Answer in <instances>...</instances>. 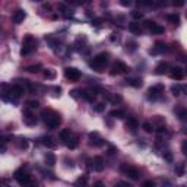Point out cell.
Wrapping results in <instances>:
<instances>
[{
  "label": "cell",
  "instance_id": "52",
  "mask_svg": "<svg viewBox=\"0 0 187 187\" xmlns=\"http://www.w3.org/2000/svg\"><path fill=\"white\" fill-rule=\"evenodd\" d=\"M154 21H145V26H146V28H148V29H149V28H151V26H152V25H154Z\"/></svg>",
  "mask_w": 187,
  "mask_h": 187
},
{
  "label": "cell",
  "instance_id": "29",
  "mask_svg": "<svg viewBox=\"0 0 187 187\" xmlns=\"http://www.w3.org/2000/svg\"><path fill=\"white\" fill-rule=\"evenodd\" d=\"M181 91H184V88H183L181 85H178V83L171 86V94H173L174 97H180V95H181Z\"/></svg>",
  "mask_w": 187,
  "mask_h": 187
},
{
  "label": "cell",
  "instance_id": "33",
  "mask_svg": "<svg viewBox=\"0 0 187 187\" xmlns=\"http://www.w3.org/2000/svg\"><path fill=\"white\" fill-rule=\"evenodd\" d=\"M41 69H43V66H41V65H32V66H28V67H26V72H29V73H38Z\"/></svg>",
  "mask_w": 187,
  "mask_h": 187
},
{
  "label": "cell",
  "instance_id": "14",
  "mask_svg": "<svg viewBox=\"0 0 187 187\" xmlns=\"http://www.w3.org/2000/svg\"><path fill=\"white\" fill-rule=\"evenodd\" d=\"M25 18H26V13H25L23 9H18V11L12 15V21H13V23H16V25L22 23L23 21H25Z\"/></svg>",
  "mask_w": 187,
  "mask_h": 187
},
{
  "label": "cell",
  "instance_id": "56",
  "mask_svg": "<svg viewBox=\"0 0 187 187\" xmlns=\"http://www.w3.org/2000/svg\"><path fill=\"white\" fill-rule=\"evenodd\" d=\"M66 3H73V5H79V2H76V0H66Z\"/></svg>",
  "mask_w": 187,
  "mask_h": 187
},
{
  "label": "cell",
  "instance_id": "5",
  "mask_svg": "<svg viewBox=\"0 0 187 187\" xmlns=\"http://www.w3.org/2000/svg\"><path fill=\"white\" fill-rule=\"evenodd\" d=\"M121 173L123 174H126V176L129 177L130 180H139V177H140V173H139V170L137 168H134L132 165H127V164H123L120 167Z\"/></svg>",
  "mask_w": 187,
  "mask_h": 187
},
{
  "label": "cell",
  "instance_id": "19",
  "mask_svg": "<svg viewBox=\"0 0 187 187\" xmlns=\"http://www.w3.org/2000/svg\"><path fill=\"white\" fill-rule=\"evenodd\" d=\"M124 82H126V85L133 86V88H140V86H142V83H143L140 77H127Z\"/></svg>",
  "mask_w": 187,
  "mask_h": 187
},
{
  "label": "cell",
  "instance_id": "32",
  "mask_svg": "<svg viewBox=\"0 0 187 187\" xmlns=\"http://www.w3.org/2000/svg\"><path fill=\"white\" fill-rule=\"evenodd\" d=\"M70 134H72V133H70V129H63V130L60 132V134H59V136H60V139H62L63 142H66L67 139L70 137Z\"/></svg>",
  "mask_w": 187,
  "mask_h": 187
},
{
  "label": "cell",
  "instance_id": "2",
  "mask_svg": "<svg viewBox=\"0 0 187 187\" xmlns=\"http://www.w3.org/2000/svg\"><path fill=\"white\" fill-rule=\"evenodd\" d=\"M35 50H37V40L31 34L25 35L22 41V48H21V56H29Z\"/></svg>",
  "mask_w": 187,
  "mask_h": 187
},
{
  "label": "cell",
  "instance_id": "51",
  "mask_svg": "<svg viewBox=\"0 0 187 187\" xmlns=\"http://www.w3.org/2000/svg\"><path fill=\"white\" fill-rule=\"evenodd\" d=\"M181 152H183L184 155L187 154V140H184V142H183V145H181Z\"/></svg>",
  "mask_w": 187,
  "mask_h": 187
},
{
  "label": "cell",
  "instance_id": "37",
  "mask_svg": "<svg viewBox=\"0 0 187 187\" xmlns=\"http://www.w3.org/2000/svg\"><path fill=\"white\" fill-rule=\"evenodd\" d=\"M28 145H29V143H28V140H26L25 137L18 139V148H19V149H26V148H28Z\"/></svg>",
  "mask_w": 187,
  "mask_h": 187
},
{
  "label": "cell",
  "instance_id": "46",
  "mask_svg": "<svg viewBox=\"0 0 187 187\" xmlns=\"http://www.w3.org/2000/svg\"><path fill=\"white\" fill-rule=\"evenodd\" d=\"M132 18H133V19H142L143 13H142V12H139V11H133L132 12Z\"/></svg>",
  "mask_w": 187,
  "mask_h": 187
},
{
  "label": "cell",
  "instance_id": "10",
  "mask_svg": "<svg viewBox=\"0 0 187 187\" xmlns=\"http://www.w3.org/2000/svg\"><path fill=\"white\" fill-rule=\"evenodd\" d=\"M97 89L95 88H89V89H83V91H80V97L82 98H85L88 102H94L95 98H97Z\"/></svg>",
  "mask_w": 187,
  "mask_h": 187
},
{
  "label": "cell",
  "instance_id": "8",
  "mask_svg": "<svg viewBox=\"0 0 187 187\" xmlns=\"http://www.w3.org/2000/svg\"><path fill=\"white\" fill-rule=\"evenodd\" d=\"M65 76L70 82H77L80 79V72L77 70L76 67H66L65 69Z\"/></svg>",
  "mask_w": 187,
  "mask_h": 187
},
{
  "label": "cell",
  "instance_id": "24",
  "mask_svg": "<svg viewBox=\"0 0 187 187\" xmlns=\"http://www.w3.org/2000/svg\"><path fill=\"white\" fill-rule=\"evenodd\" d=\"M59 11H62V13H63V16L65 18H72L73 16V12H72V9H69L67 6H65V5H59Z\"/></svg>",
  "mask_w": 187,
  "mask_h": 187
},
{
  "label": "cell",
  "instance_id": "54",
  "mask_svg": "<svg viewBox=\"0 0 187 187\" xmlns=\"http://www.w3.org/2000/svg\"><path fill=\"white\" fill-rule=\"evenodd\" d=\"M117 152H119V149H117V148H114V146H111L110 148V154H117Z\"/></svg>",
  "mask_w": 187,
  "mask_h": 187
},
{
  "label": "cell",
  "instance_id": "41",
  "mask_svg": "<svg viewBox=\"0 0 187 187\" xmlns=\"http://www.w3.org/2000/svg\"><path fill=\"white\" fill-rule=\"evenodd\" d=\"M155 123L158 124V127H165V119L161 116H155Z\"/></svg>",
  "mask_w": 187,
  "mask_h": 187
},
{
  "label": "cell",
  "instance_id": "15",
  "mask_svg": "<svg viewBox=\"0 0 187 187\" xmlns=\"http://www.w3.org/2000/svg\"><path fill=\"white\" fill-rule=\"evenodd\" d=\"M165 51H168L167 44L162 43V41H156V43H155V47L149 53H151V54H161V53H165Z\"/></svg>",
  "mask_w": 187,
  "mask_h": 187
},
{
  "label": "cell",
  "instance_id": "12",
  "mask_svg": "<svg viewBox=\"0 0 187 187\" xmlns=\"http://www.w3.org/2000/svg\"><path fill=\"white\" fill-rule=\"evenodd\" d=\"M170 76L173 77V79H176V80H183L184 79V70H183V67L180 66H174L170 69Z\"/></svg>",
  "mask_w": 187,
  "mask_h": 187
},
{
  "label": "cell",
  "instance_id": "55",
  "mask_svg": "<svg viewBox=\"0 0 187 187\" xmlns=\"http://www.w3.org/2000/svg\"><path fill=\"white\" fill-rule=\"evenodd\" d=\"M54 91L57 92V95H60V92H62V88H60V86H56Z\"/></svg>",
  "mask_w": 187,
  "mask_h": 187
},
{
  "label": "cell",
  "instance_id": "7",
  "mask_svg": "<svg viewBox=\"0 0 187 187\" xmlns=\"http://www.w3.org/2000/svg\"><path fill=\"white\" fill-rule=\"evenodd\" d=\"M22 119H23V123H25L26 126H35V124H37V117H35V114L31 111L29 107H26V108L22 111Z\"/></svg>",
  "mask_w": 187,
  "mask_h": 187
},
{
  "label": "cell",
  "instance_id": "53",
  "mask_svg": "<svg viewBox=\"0 0 187 187\" xmlns=\"http://www.w3.org/2000/svg\"><path fill=\"white\" fill-rule=\"evenodd\" d=\"M92 0H79V5H91Z\"/></svg>",
  "mask_w": 187,
  "mask_h": 187
},
{
  "label": "cell",
  "instance_id": "35",
  "mask_svg": "<svg viewBox=\"0 0 187 187\" xmlns=\"http://www.w3.org/2000/svg\"><path fill=\"white\" fill-rule=\"evenodd\" d=\"M43 75H44L45 79H50V80H51V79H54L56 77V72L53 70V69H47V70H44Z\"/></svg>",
  "mask_w": 187,
  "mask_h": 187
},
{
  "label": "cell",
  "instance_id": "40",
  "mask_svg": "<svg viewBox=\"0 0 187 187\" xmlns=\"http://www.w3.org/2000/svg\"><path fill=\"white\" fill-rule=\"evenodd\" d=\"M162 158H164L167 162H170V164H171V162L174 161V158H173V154H171L170 151H165L164 154H162Z\"/></svg>",
  "mask_w": 187,
  "mask_h": 187
},
{
  "label": "cell",
  "instance_id": "26",
  "mask_svg": "<svg viewBox=\"0 0 187 187\" xmlns=\"http://www.w3.org/2000/svg\"><path fill=\"white\" fill-rule=\"evenodd\" d=\"M124 116H126V114H124V111L119 110V108L110 111V117H113V119H124Z\"/></svg>",
  "mask_w": 187,
  "mask_h": 187
},
{
  "label": "cell",
  "instance_id": "43",
  "mask_svg": "<svg viewBox=\"0 0 187 187\" xmlns=\"http://www.w3.org/2000/svg\"><path fill=\"white\" fill-rule=\"evenodd\" d=\"M26 105H28L31 110H34V108H38V107H40V102H38L37 99H31V101L26 102Z\"/></svg>",
  "mask_w": 187,
  "mask_h": 187
},
{
  "label": "cell",
  "instance_id": "3",
  "mask_svg": "<svg viewBox=\"0 0 187 187\" xmlns=\"http://www.w3.org/2000/svg\"><path fill=\"white\" fill-rule=\"evenodd\" d=\"M108 57H110L108 53H99V54H97L91 60L89 66L92 67L94 70H97V72H102V69L108 63Z\"/></svg>",
  "mask_w": 187,
  "mask_h": 187
},
{
  "label": "cell",
  "instance_id": "6",
  "mask_svg": "<svg viewBox=\"0 0 187 187\" xmlns=\"http://www.w3.org/2000/svg\"><path fill=\"white\" fill-rule=\"evenodd\" d=\"M164 94V85L162 83H158V85H154L148 89V98L149 99H158L161 95Z\"/></svg>",
  "mask_w": 187,
  "mask_h": 187
},
{
  "label": "cell",
  "instance_id": "18",
  "mask_svg": "<svg viewBox=\"0 0 187 187\" xmlns=\"http://www.w3.org/2000/svg\"><path fill=\"white\" fill-rule=\"evenodd\" d=\"M65 143L67 145L69 149H76L77 145H79V136H77V134H73V136L70 134V137H69Z\"/></svg>",
  "mask_w": 187,
  "mask_h": 187
},
{
  "label": "cell",
  "instance_id": "11",
  "mask_svg": "<svg viewBox=\"0 0 187 187\" xmlns=\"http://www.w3.org/2000/svg\"><path fill=\"white\" fill-rule=\"evenodd\" d=\"M89 145L91 146H102L104 139L101 137V134L98 132H91L89 133Z\"/></svg>",
  "mask_w": 187,
  "mask_h": 187
},
{
  "label": "cell",
  "instance_id": "21",
  "mask_svg": "<svg viewBox=\"0 0 187 187\" xmlns=\"http://www.w3.org/2000/svg\"><path fill=\"white\" fill-rule=\"evenodd\" d=\"M174 113L178 116V119H180V120H186L187 110L183 107V105H178V107H176V108H174Z\"/></svg>",
  "mask_w": 187,
  "mask_h": 187
},
{
  "label": "cell",
  "instance_id": "57",
  "mask_svg": "<svg viewBox=\"0 0 187 187\" xmlns=\"http://www.w3.org/2000/svg\"><path fill=\"white\" fill-rule=\"evenodd\" d=\"M111 41H116V34H111Z\"/></svg>",
  "mask_w": 187,
  "mask_h": 187
},
{
  "label": "cell",
  "instance_id": "50",
  "mask_svg": "<svg viewBox=\"0 0 187 187\" xmlns=\"http://www.w3.org/2000/svg\"><path fill=\"white\" fill-rule=\"evenodd\" d=\"M70 97H73V98H79V91H77V89L70 91Z\"/></svg>",
  "mask_w": 187,
  "mask_h": 187
},
{
  "label": "cell",
  "instance_id": "20",
  "mask_svg": "<svg viewBox=\"0 0 187 187\" xmlns=\"http://www.w3.org/2000/svg\"><path fill=\"white\" fill-rule=\"evenodd\" d=\"M170 67H168V63H165V62H161L158 66L155 67V75H164L167 73V70H168Z\"/></svg>",
  "mask_w": 187,
  "mask_h": 187
},
{
  "label": "cell",
  "instance_id": "39",
  "mask_svg": "<svg viewBox=\"0 0 187 187\" xmlns=\"http://www.w3.org/2000/svg\"><path fill=\"white\" fill-rule=\"evenodd\" d=\"M104 110H105V104H104V102H97V104L94 105V111H95V113H102Z\"/></svg>",
  "mask_w": 187,
  "mask_h": 187
},
{
  "label": "cell",
  "instance_id": "36",
  "mask_svg": "<svg viewBox=\"0 0 187 187\" xmlns=\"http://www.w3.org/2000/svg\"><path fill=\"white\" fill-rule=\"evenodd\" d=\"M88 184V176H80L76 180V186H86Z\"/></svg>",
  "mask_w": 187,
  "mask_h": 187
},
{
  "label": "cell",
  "instance_id": "44",
  "mask_svg": "<svg viewBox=\"0 0 187 187\" xmlns=\"http://www.w3.org/2000/svg\"><path fill=\"white\" fill-rule=\"evenodd\" d=\"M102 22H104V21H102L101 18H94V19H92V26H95V28H99V26L102 25Z\"/></svg>",
  "mask_w": 187,
  "mask_h": 187
},
{
  "label": "cell",
  "instance_id": "1",
  "mask_svg": "<svg viewBox=\"0 0 187 187\" xmlns=\"http://www.w3.org/2000/svg\"><path fill=\"white\" fill-rule=\"evenodd\" d=\"M43 120H44L45 126H47L48 129H57V127L60 126V123H62V117H60V114H57L56 111L45 110L44 113H43Z\"/></svg>",
  "mask_w": 187,
  "mask_h": 187
},
{
  "label": "cell",
  "instance_id": "47",
  "mask_svg": "<svg viewBox=\"0 0 187 187\" xmlns=\"http://www.w3.org/2000/svg\"><path fill=\"white\" fill-rule=\"evenodd\" d=\"M120 5L124 6V8H129L132 5V0H120Z\"/></svg>",
  "mask_w": 187,
  "mask_h": 187
},
{
  "label": "cell",
  "instance_id": "27",
  "mask_svg": "<svg viewBox=\"0 0 187 187\" xmlns=\"http://www.w3.org/2000/svg\"><path fill=\"white\" fill-rule=\"evenodd\" d=\"M167 21L173 25H178L180 23V15L177 13H173V15H167Z\"/></svg>",
  "mask_w": 187,
  "mask_h": 187
},
{
  "label": "cell",
  "instance_id": "30",
  "mask_svg": "<svg viewBox=\"0 0 187 187\" xmlns=\"http://www.w3.org/2000/svg\"><path fill=\"white\" fill-rule=\"evenodd\" d=\"M184 173H186V165H184V162H180V164L176 165V174L177 176H184Z\"/></svg>",
  "mask_w": 187,
  "mask_h": 187
},
{
  "label": "cell",
  "instance_id": "48",
  "mask_svg": "<svg viewBox=\"0 0 187 187\" xmlns=\"http://www.w3.org/2000/svg\"><path fill=\"white\" fill-rule=\"evenodd\" d=\"M156 5H158L159 8H165V6L168 5V2H167V0H156Z\"/></svg>",
  "mask_w": 187,
  "mask_h": 187
},
{
  "label": "cell",
  "instance_id": "38",
  "mask_svg": "<svg viewBox=\"0 0 187 187\" xmlns=\"http://www.w3.org/2000/svg\"><path fill=\"white\" fill-rule=\"evenodd\" d=\"M136 5L137 6H152L154 5V0H136Z\"/></svg>",
  "mask_w": 187,
  "mask_h": 187
},
{
  "label": "cell",
  "instance_id": "49",
  "mask_svg": "<svg viewBox=\"0 0 187 187\" xmlns=\"http://www.w3.org/2000/svg\"><path fill=\"white\" fill-rule=\"evenodd\" d=\"M143 186L145 187H155V181H152V180H146V181L143 183Z\"/></svg>",
  "mask_w": 187,
  "mask_h": 187
},
{
  "label": "cell",
  "instance_id": "23",
  "mask_svg": "<svg viewBox=\"0 0 187 187\" xmlns=\"http://www.w3.org/2000/svg\"><path fill=\"white\" fill-rule=\"evenodd\" d=\"M149 31L152 34H155V35H161V34H164L165 32V29H164V26H161V25H158V23L155 22L151 28H149Z\"/></svg>",
  "mask_w": 187,
  "mask_h": 187
},
{
  "label": "cell",
  "instance_id": "25",
  "mask_svg": "<svg viewBox=\"0 0 187 187\" xmlns=\"http://www.w3.org/2000/svg\"><path fill=\"white\" fill-rule=\"evenodd\" d=\"M107 101H110L111 104L117 105V104H120L121 101H123V98H121V95H119V94H110V97H108Z\"/></svg>",
  "mask_w": 187,
  "mask_h": 187
},
{
  "label": "cell",
  "instance_id": "16",
  "mask_svg": "<svg viewBox=\"0 0 187 187\" xmlns=\"http://www.w3.org/2000/svg\"><path fill=\"white\" fill-rule=\"evenodd\" d=\"M41 143L44 145L45 148H48V149H56L57 148V143H56V140L51 136H43L41 137Z\"/></svg>",
  "mask_w": 187,
  "mask_h": 187
},
{
  "label": "cell",
  "instance_id": "9",
  "mask_svg": "<svg viewBox=\"0 0 187 187\" xmlns=\"http://www.w3.org/2000/svg\"><path fill=\"white\" fill-rule=\"evenodd\" d=\"M126 72H129V67L126 66V63H123V62H117V63H114V65H113L110 73L113 75V76H116V75L126 73Z\"/></svg>",
  "mask_w": 187,
  "mask_h": 187
},
{
  "label": "cell",
  "instance_id": "45",
  "mask_svg": "<svg viewBox=\"0 0 187 187\" xmlns=\"http://www.w3.org/2000/svg\"><path fill=\"white\" fill-rule=\"evenodd\" d=\"M184 2L186 0H171V5L176 8H181V6H184Z\"/></svg>",
  "mask_w": 187,
  "mask_h": 187
},
{
  "label": "cell",
  "instance_id": "31",
  "mask_svg": "<svg viewBox=\"0 0 187 187\" xmlns=\"http://www.w3.org/2000/svg\"><path fill=\"white\" fill-rule=\"evenodd\" d=\"M85 43H86V38H85V37L77 38L76 43H75V47H76L77 51H82V50H83V45H85Z\"/></svg>",
  "mask_w": 187,
  "mask_h": 187
},
{
  "label": "cell",
  "instance_id": "34",
  "mask_svg": "<svg viewBox=\"0 0 187 187\" xmlns=\"http://www.w3.org/2000/svg\"><path fill=\"white\" fill-rule=\"evenodd\" d=\"M142 129L145 130L146 133H152L155 130V127H154V124H151V123H148V121H145L142 124Z\"/></svg>",
  "mask_w": 187,
  "mask_h": 187
},
{
  "label": "cell",
  "instance_id": "28",
  "mask_svg": "<svg viewBox=\"0 0 187 187\" xmlns=\"http://www.w3.org/2000/svg\"><path fill=\"white\" fill-rule=\"evenodd\" d=\"M54 164H56V155L51 154V152H48V154L45 155V165L53 167Z\"/></svg>",
  "mask_w": 187,
  "mask_h": 187
},
{
  "label": "cell",
  "instance_id": "13",
  "mask_svg": "<svg viewBox=\"0 0 187 187\" xmlns=\"http://www.w3.org/2000/svg\"><path fill=\"white\" fill-rule=\"evenodd\" d=\"M91 165H92V170H95V171H104V168H105V164H104V159L101 158V156H95L92 161H91Z\"/></svg>",
  "mask_w": 187,
  "mask_h": 187
},
{
  "label": "cell",
  "instance_id": "4",
  "mask_svg": "<svg viewBox=\"0 0 187 187\" xmlns=\"http://www.w3.org/2000/svg\"><path fill=\"white\" fill-rule=\"evenodd\" d=\"M13 177H15V180H16L21 186H25V184H29V183H31V176H29L23 168H18V170L15 171Z\"/></svg>",
  "mask_w": 187,
  "mask_h": 187
},
{
  "label": "cell",
  "instance_id": "17",
  "mask_svg": "<svg viewBox=\"0 0 187 187\" xmlns=\"http://www.w3.org/2000/svg\"><path fill=\"white\" fill-rule=\"evenodd\" d=\"M126 127H127V130H130V132H136L137 127H139L137 119H136V117H129V119L126 120Z\"/></svg>",
  "mask_w": 187,
  "mask_h": 187
},
{
  "label": "cell",
  "instance_id": "22",
  "mask_svg": "<svg viewBox=\"0 0 187 187\" xmlns=\"http://www.w3.org/2000/svg\"><path fill=\"white\" fill-rule=\"evenodd\" d=\"M129 31L134 35H140L142 34V28H140V25L136 22H130L129 23Z\"/></svg>",
  "mask_w": 187,
  "mask_h": 187
},
{
  "label": "cell",
  "instance_id": "42",
  "mask_svg": "<svg viewBox=\"0 0 187 187\" xmlns=\"http://www.w3.org/2000/svg\"><path fill=\"white\" fill-rule=\"evenodd\" d=\"M136 48H137V44H136V43H133V41H130V43H127V44H126V50H127V51H130V53L136 51Z\"/></svg>",
  "mask_w": 187,
  "mask_h": 187
}]
</instances>
